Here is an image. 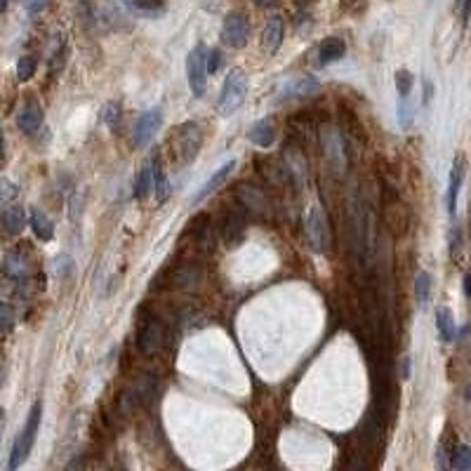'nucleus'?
<instances>
[{"instance_id": "1", "label": "nucleus", "mask_w": 471, "mask_h": 471, "mask_svg": "<svg viewBox=\"0 0 471 471\" xmlns=\"http://www.w3.org/2000/svg\"><path fill=\"white\" fill-rule=\"evenodd\" d=\"M41 419H43V403L36 401L29 410L27 424H24V429L19 431L15 443H12L8 469L5 471H19L22 469V464L29 460L31 450H34V445H36V438H38V429H41Z\"/></svg>"}, {"instance_id": "2", "label": "nucleus", "mask_w": 471, "mask_h": 471, "mask_svg": "<svg viewBox=\"0 0 471 471\" xmlns=\"http://www.w3.org/2000/svg\"><path fill=\"white\" fill-rule=\"evenodd\" d=\"M203 146V132L198 122H182V125L175 127L172 132V153H175L177 165H191L196 160L198 151Z\"/></svg>"}, {"instance_id": "3", "label": "nucleus", "mask_w": 471, "mask_h": 471, "mask_svg": "<svg viewBox=\"0 0 471 471\" xmlns=\"http://www.w3.org/2000/svg\"><path fill=\"white\" fill-rule=\"evenodd\" d=\"M245 97H248V73L243 69H231L217 99L219 115L227 118V115L238 111V106L245 101Z\"/></svg>"}, {"instance_id": "4", "label": "nucleus", "mask_w": 471, "mask_h": 471, "mask_svg": "<svg viewBox=\"0 0 471 471\" xmlns=\"http://www.w3.org/2000/svg\"><path fill=\"white\" fill-rule=\"evenodd\" d=\"M186 76H189V87L196 99L208 92V48L196 45L186 57Z\"/></svg>"}, {"instance_id": "5", "label": "nucleus", "mask_w": 471, "mask_h": 471, "mask_svg": "<svg viewBox=\"0 0 471 471\" xmlns=\"http://www.w3.org/2000/svg\"><path fill=\"white\" fill-rule=\"evenodd\" d=\"M219 38L227 48L241 50L250 41V22L243 12H229L222 22V31H219Z\"/></svg>"}, {"instance_id": "6", "label": "nucleus", "mask_w": 471, "mask_h": 471, "mask_svg": "<svg viewBox=\"0 0 471 471\" xmlns=\"http://www.w3.org/2000/svg\"><path fill=\"white\" fill-rule=\"evenodd\" d=\"M307 238L314 253H328L330 250V227H328L325 212L316 205L307 217Z\"/></svg>"}, {"instance_id": "7", "label": "nucleus", "mask_w": 471, "mask_h": 471, "mask_svg": "<svg viewBox=\"0 0 471 471\" xmlns=\"http://www.w3.org/2000/svg\"><path fill=\"white\" fill-rule=\"evenodd\" d=\"M160 125H163V108L153 106L148 108V111H144L132 125V144L137 148H144L146 144H151V139L156 137Z\"/></svg>"}, {"instance_id": "8", "label": "nucleus", "mask_w": 471, "mask_h": 471, "mask_svg": "<svg viewBox=\"0 0 471 471\" xmlns=\"http://www.w3.org/2000/svg\"><path fill=\"white\" fill-rule=\"evenodd\" d=\"M464 175H467V158H464V153H457L453 160V167H450L448 191H445V208H448V215L453 219L457 215V201H460Z\"/></svg>"}, {"instance_id": "9", "label": "nucleus", "mask_w": 471, "mask_h": 471, "mask_svg": "<svg viewBox=\"0 0 471 471\" xmlns=\"http://www.w3.org/2000/svg\"><path fill=\"white\" fill-rule=\"evenodd\" d=\"M321 92V83L314 78V76H302V78H293L288 80L286 85L281 87L279 92V101H288V99H307V97H314Z\"/></svg>"}, {"instance_id": "10", "label": "nucleus", "mask_w": 471, "mask_h": 471, "mask_svg": "<svg viewBox=\"0 0 471 471\" xmlns=\"http://www.w3.org/2000/svg\"><path fill=\"white\" fill-rule=\"evenodd\" d=\"M234 170H236V160H227V163H224L222 167H217V170L210 175L208 182H205V184L201 186V189L196 191V196H193V201H191L193 208H196V205H201L203 201H208V198H210L215 191H219V186L227 182L229 175H231V172H234Z\"/></svg>"}, {"instance_id": "11", "label": "nucleus", "mask_w": 471, "mask_h": 471, "mask_svg": "<svg viewBox=\"0 0 471 471\" xmlns=\"http://www.w3.org/2000/svg\"><path fill=\"white\" fill-rule=\"evenodd\" d=\"M41 125H43V108L36 99H29L17 113V127L24 134H36Z\"/></svg>"}, {"instance_id": "12", "label": "nucleus", "mask_w": 471, "mask_h": 471, "mask_svg": "<svg viewBox=\"0 0 471 471\" xmlns=\"http://www.w3.org/2000/svg\"><path fill=\"white\" fill-rule=\"evenodd\" d=\"M160 346H163V325L151 318V321H146L139 330V349L151 356V353H156Z\"/></svg>"}, {"instance_id": "13", "label": "nucleus", "mask_w": 471, "mask_h": 471, "mask_svg": "<svg viewBox=\"0 0 471 471\" xmlns=\"http://www.w3.org/2000/svg\"><path fill=\"white\" fill-rule=\"evenodd\" d=\"M248 141L260 148H269L274 146L276 141V125L271 118H260L257 122H253L248 130Z\"/></svg>"}, {"instance_id": "14", "label": "nucleus", "mask_w": 471, "mask_h": 471, "mask_svg": "<svg viewBox=\"0 0 471 471\" xmlns=\"http://www.w3.org/2000/svg\"><path fill=\"white\" fill-rule=\"evenodd\" d=\"M346 55V43L342 38H325L316 50V66H328L332 62H339Z\"/></svg>"}, {"instance_id": "15", "label": "nucleus", "mask_w": 471, "mask_h": 471, "mask_svg": "<svg viewBox=\"0 0 471 471\" xmlns=\"http://www.w3.org/2000/svg\"><path fill=\"white\" fill-rule=\"evenodd\" d=\"M3 274L12 281H22L31 274V260L19 250H12V253L5 255L3 260Z\"/></svg>"}, {"instance_id": "16", "label": "nucleus", "mask_w": 471, "mask_h": 471, "mask_svg": "<svg viewBox=\"0 0 471 471\" xmlns=\"http://www.w3.org/2000/svg\"><path fill=\"white\" fill-rule=\"evenodd\" d=\"M283 36H286V24H283V19L271 17L267 22V27H264V34H262L264 50H267L269 55H276L283 45Z\"/></svg>"}, {"instance_id": "17", "label": "nucleus", "mask_w": 471, "mask_h": 471, "mask_svg": "<svg viewBox=\"0 0 471 471\" xmlns=\"http://www.w3.org/2000/svg\"><path fill=\"white\" fill-rule=\"evenodd\" d=\"M29 222H31V231L36 234V238L41 241H52L55 236V224L41 208H31L29 212Z\"/></svg>"}, {"instance_id": "18", "label": "nucleus", "mask_w": 471, "mask_h": 471, "mask_svg": "<svg viewBox=\"0 0 471 471\" xmlns=\"http://www.w3.org/2000/svg\"><path fill=\"white\" fill-rule=\"evenodd\" d=\"M0 222H3V227L8 234L17 236L24 231V224H27V212H24V208H19V205H8V208L3 210Z\"/></svg>"}, {"instance_id": "19", "label": "nucleus", "mask_w": 471, "mask_h": 471, "mask_svg": "<svg viewBox=\"0 0 471 471\" xmlns=\"http://www.w3.org/2000/svg\"><path fill=\"white\" fill-rule=\"evenodd\" d=\"M151 175H153V189H156V196L160 201H165L167 196H170V182H167V175L163 170V163H160V156L158 153H153L151 158Z\"/></svg>"}, {"instance_id": "20", "label": "nucleus", "mask_w": 471, "mask_h": 471, "mask_svg": "<svg viewBox=\"0 0 471 471\" xmlns=\"http://www.w3.org/2000/svg\"><path fill=\"white\" fill-rule=\"evenodd\" d=\"M238 196H241V201L248 205L253 212H267L269 210V201L267 196H264L262 191H257L255 186L250 184H243L241 189H238Z\"/></svg>"}, {"instance_id": "21", "label": "nucleus", "mask_w": 471, "mask_h": 471, "mask_svg": "<svg viewBox=\"0 0 471 471\" xmlns=\"http://www.w3.org/2000/svg\"><path fill=\"white\" fill-rule=\"evenodd\" d=\"M436 328H438V335H441L443 342H453L455 339L457 328H455L453 311H450L448 307H438L436 309Z\"/></svg>"}, {"instance_id": "22", "label": "nucleus", "mask_w": 471, "mask_h": 471, "mask_svg": "<svg viewBox=\"0 0 471 471\" xmlns=\"http://www.w3.org/2000/svg\"><path fill=\"white\" fill-rule=\"evenodd\" d=\"M431 300V276L427 271H419L415 276V302L419 309H427Z\"/></svg>"}, {"instance_id": "23", "label": "nucleus", "mask_w": 471, "mask_h": 471, "mask_svg": "<svg viewBox=\"0 0 471 471\" xmlns=\"http://www.w3.org/2000/svg\"><path fill=\"white\" fill-rule=\"evenodd\" d=\"M127 5H130L134 12L144 15V17H158V15H163V12H165L163 0H127Z\"/></svg>"}, {"instance_id": "24", "label": "nucleus", "mask_w": 471, "mask_h": 471, "mask_svg": "<svg viewBox=\"0 0 471 471\" xmlns=\"http://www.w3.org/2000/svg\"><path fill=\"white\" fill-rule=\"evenodd\" d=\"M153 191V175H151V167H141L139 175H137V182H134V196L139 198V201H144V198L151 196Z\"/></svg>"}, {"instance_id": "25", "label": "nucleus", "mask_w": 471, "mask_h": 471, "mask_svg": "<svg viewBox=\"0 0 471 471\" xmlns=\"http://www.w3.org/2000/svg\"><path fill=\"white\" fill-rule=\"evenodd\" d=\"M450 469L455 471H471V445L462 443L453 450V457H450Z\"/></svg>"}, {"instance_id": "26", "label": "nucleus", "mask_w": 471, "mask_h": 471, "mask_svg": "<svg viewBox=\"0 0 471 471\" xmlns=\"http://www.w3.org/2000/svg\"><path fill=\"white\" fill-rule=\"evenodd\" d=\"M412 122H415V104L410 97H403V99H398V125L403 130H410Z\"/></svg>"}, {"instance_id": "27", "label": "nucleus", "mask_w": 471, "mask_h": 471, "mask_svg": "<svg viewBox=\"0 0 471 471\" xmlns=\"http://www.w3.org/2000/svg\"><path fill=\"white\" fill-rule=\"evenodd\" d=\"M393 80H396V92L401 99L412 94V87H415V76H412L408 69H398L396 76H393Z\"/></svg>"}, {"instance_id": "28", "label": "nucleus", "mask_w": 471, "mask_h": 471, "mask_svg": "<svg viewBox=\"0 0 471 471\" xmlns=\"http://www.w3.org/2000/svg\"><path fill=\"white\" fill-rule=\"evenodd\" d=\"M36 69H38V59L34 55H24L22 59L17 62V78L22 80V83H27V80H31L34 78V73H36Z\"/></svg>"}, {"instance_id": "29", "label": "nucleus", "mask_w": 471, "mask_h": 471, "mask_svg": "<svg viewBox=\"0 0 471 471\" xmlns=\"http://www.w3.org/2000/svg\"><path fill=\"white\" fill-rule=\"evenodd\" d=\"M101 122H106V127H115L120 120V104L118 101H108L106 106H101V113H99Z\"/></svg>"}, {"instance_id": "30", "label": "nucleus", "mask_w": 471, "mask_h": 471, "mask_svg": "<svg viewBox=\"0 0 471 471\" xmlns=\"http://www.w3.org/2000/svg\"><path fill=\"white\" fill-rule=\"evenodd\" d=\"M15 325V309L8 302H0V330H12Z\"/></svg>"}, {"instance_id": "31", "label": "nucleus", "mask_w": 471, "mask_h": 471, "mask_svg": "<svg viewBox=\"0 0 471 471\" xmlns=\"http://www.w3.org/2000/svg\"><path fill=\"white\" fill-rule=\"evenodd\" d=\"M17 184L15 182H10V179H5V177H0V205H5L8 201H12V198L17 196Z\"/></svg>"}, {"instance_id": "32", "label": "nucleus", "mask_w": 471, "mask_h": 471, "mask_svg": "<svg viewBox=\"0 0 471 471\" xmlns=\"http://www.w3.org/2000/svg\"><path fill=\"white\" fill-rule=\"evenodd\" d=\"M460 253H462V231H460V227H455L450 231V257L457 260Z\"/></svg>"}, {"instance_id": "33", "label": "nucleus", "mask_w": 471, "mask_h": 471, "mask_svg": "<svg viewBox=\"0 0 471 471\" xmlns=\"http://www.w3.org/2000/svg\"><path fill=\"white\" fill-rule=\"evenodd\" d=\"M219 66H222V52L212 50V52H208V73H217Z\"/></svg>"}, {"instance_id": "34", "label": "nucleus", "mask_w": 471, "mask_h": 471, "mask_svg": "<svg viewBox=\"0 0 471 471\" xmlns=\"http://www.w3.org/2000/svg\"><path fill=\"white\" fill-rule=\"evenodd\" d=\"M431 97H434V83H431L427 76H424V106L431 101Z\"/></svg>"}, {"instance_id": "35", "label": "nucleus", "mask_w": 471, "mask_h": 471, "mask_svg": "<svg viewBox=\"0 0 471 471\" xmlns=\"http://www.w3.org/2000/svg\"><path fill=\"white\" fill-rule=\"evenodd\" d=\"M45 3H48V0H29V3H27V10L31 12V15H36V12H41V10L45 8Z\"/></svg>"}, {"instance_id": "36", "label": "nucleus", "mask_w": 471, "mask_h": 471, "mask_svg": "<svg viewBox=\"0 0 471 471\" xmlns=\"http://www.w3.org/2000/svg\"><path fill=\"white\" fill-rule=\"evenodd\" d=\"M462 19H464V24H467L469 19H471V0H464V5H462Z\"/></svg>"}, {"instance_id": "37", "label": "nucleus", "mask_w": 471, "mask_h": 471, "mask_svg": "<svg viewBox=\"0 0 471 471\" xmlns=\"http://www.w3.org/2000/svg\"><path fill=\"white\" fill-rule=\"evenodd\" d=\"M401 363H403V372H401V375H403V379H408L410 377V358H403Z\"/></svg>"}, {"instance_id": "38", "label": "nucleus", "mask_w": 471, "mask_h": 471, "mask_svg": "<svg viewBox=\"0 0 471 471\" xmlns=\"http://www.w3.org/2000/svg\"><path fill=\"white\" fill-rule=\"evenodd\" d=\"M464 295L471 297V274L464 276Z\"/></svg>"}, {"instance_id": "39", "label": "nucleus", "mask_w": 471, "mask_h": 471, "mask_svg": "<svg viewBox=\"0 0 471 471\" xmlns=\"http://www.w3.org/2000/svg\"><path fill=\"white\" fill-rule=\"evenodd\" d=\"M5 158V137H3V130H0V163H3Z\"/></svg>"}, {"instance_id": "40", "label": "nucleus", "mask_w": 471, "mask_h": 471, "mask_svg": "<svg viewBox=\"0 0 471 471\" xmlns=\"http://www.w3.org/2000/svg\"><path fill=\"white\" fill-rule=\"evenodd\" d=\"M257 8H269V5H274V0H253Z\"/></svg>"}, {"instance_id": "41", "label": "nucleus", "mask_w": 471, "mask_h": 471, "mask_svg": "<svg viewBox=\"0 0 471 471\" xmlns=\"http://www.w3.org/2000/svg\"><path fill=\"white\" fill-rule=\"evenodd\" d=\"M462 393H464V401H467V403H471V384H467V386H464V391H462Z\"/></svg>"}, {"instance_id": "42", "label": "nucleus", "mask_w": 471, "mask_h": 471, "mask_svg": "<svg viewBox=\"0 0 471 471\" xmlns=\"http://www.w3.org/2000/svg\"><path fill=\"white\" fill-rule=\"evenodd\" d=\"M201 3H203V8H205V10H215V3H217V0H201Z\"/></svg>"}, {"instance_id": "43", "label": "nucleus", "mask_w": 471, "mask_h": 471, "mask_svg": "<svg viewBox=\"0 0 471 471\" xmlns=\"http://www.w3.org/2000/svg\"><path fill=\"white\" fill-rule=\"evenodd\" d=\"M3 382H5V370H3V365H0V386H3Z\"/></svg>"}, {"instance_id": "44", "label": "nucleus", "mask_w": 471, "mask_h": 471, "mask_svg": "<svg viewBox=\"0 0 471 471\" xmlns=\"http://www.w3.org/2000/svg\"><path fill=\"white\" fill-rule=\"evenodd\" d=\"M5 8H8V0H0V12H5Z\"/></svg>"}, {"instance_id": "45", "label": "nucleus", "mask_w": 471, "mask_h": 471, "mask_svg": "<svg viewBox=\"0 0 471 471\" xmlns=\"http://www.w3.org/2000/svg\"><path fill=\"white\" fill-rule=\"evenodd\" d=\"M3 419H5V415H3V410H0V434H3Z\"/></svg>"}]
</instances>
